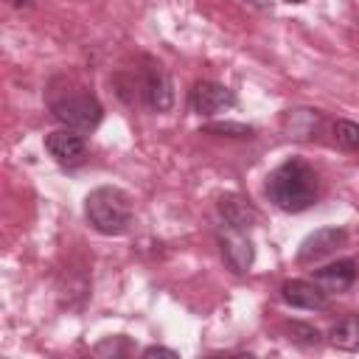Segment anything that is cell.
<instances>
[{"instance_id": "cell-1", "label": "cell", "mask_w": 359, "mask_h": 359, "mask_svg": "<svg viewBox=\"0 0 359 359\" xmlns=\"http://www.w3.org/2000/svg\"><path fill=\"white\" fill-rule=\"evenodd\" d=\"M266 196L283 213H303L317 202V174L303 157L283 160L266 177Z\"/></svg>"}, {"instance_id": "cell-2", "label": "cell", "mask_w": 359, "mask_h": 359, "mask_svg": "<svg viewBox=\"0 0 359 359\" xmlns=\"http://www.w3.org/2000/svg\"><path fill=\"white\" fill-rule=\"evenodd\" d=\"M84 216L90 227L101 236H121L132 224V202L115 185L93 188L84 199Z\"/></svg>"}, {"instance_id": "cell-3", "label": "cell", "mask_w": 359, "mask_h": 359, "mask_svg": "<svg viewBox=\"0 0 359 359\" xmlns=\"http://www.w3.org/2000/svg\"><path fill=\"white\" fill-rule=\"evenodd\" d=\"M50 115L67 129L93 132L104 118V107L93 93L73 90V93H65V95L50 101Z\"/></svg>"}, {"instance_id": "cell-4", "label": "cell", "mask_w": 359, "mask_h": 359, "mask_svg": "<svg viewBox=\"0 0 359 359\" xmlns=\"http://www.w3.org/2000/svg\"><path fill=\"white\" fill-rule=\"evenodd\" d=\"M137 87H140V95L146 101L149 109L154 112H168L171 104H174V90H171V79L165 73V67L154 59H143V67L137 73Z\"/></svg>"}, {"instance_id": "cell-5", "label": "cell", "mask_w": 359, "mask_h": 359, "mask_svg": "<svg viewBox=\"0 0 359 359\" xmlns=\"http://www.w3.org/2000/svg\"><path fill=\"white\" fill-rule=\"evenodd\" d=\"M45 151L59 165H79L87 157V140L81 132L62 126V129H53L50 135H45Z\"/></svg>"}, {"instance_id": "cell-6", "label": "cell", "mask_w": 359, "mask_h": 359, "mask_svg": "<svg viewBox=\"0 0 359 359\" xmlns=\"http://www.w3.org/2000/svg\"><path fill=\"white\" fill-rule=\"evenodd\" d=\"M236 107V93L219 81H210V79H202L194 84L191 90V109L196 115H216L222 109H230Z\"/></svg>"}, {"instance_id": "cell-7", "label": "cell", "mask_w": 359, "mask_h": 359, "mask_svg": "<svg viewBox=\"0 0 359 359\" xmlns=\"http://www.w3.org/2000/svg\"><path fill=\"white\" fill-rule=\"evenodd\" d=\"M348 244V233L342 227H320L314 233H309L303 241H300V250H297V261L300 264H314L331 252H337L339 247Z\"/></svg>"}, {"instance_id": "cell-8", "label": "cell", "mask_w": 359, "mask_h": 359, "mask_svg": "<svg viewBox=\"0 0 359 359\" xmlns=\"http://www.w3.org/2000/svg\"><path fill=\"white\" fill-rule=\"evenodd\" d=\"M219 250H222L224 264H227L236 275H244V272L252 266V261H255V247H252V241L244 236V230L227 227V233L219 236Z\"/></svg>"}, {"instance_id": "cell-9", "label": "cell", "mask_w": 359, "mask_h": 359, "mask_svg": "<svg viewBox=\"0 0 359 359\" xmlns=\"http://www.w3.org/2000/svg\"><path fill=\"white\" fill-rule=\"evenodd\" d=\"M328 292L314 283V280H286L280 286V297L286 306H294V309H311V311H320L328 306Z\"/></svg>"}, {"instance_id": "cell-10", "label": "cell", "mask_w": 359, "mask_h": 359, "mask_svg": "<svg viewBox=\"0 0 359 359\" xmlns=\"http://www.w3.org/2000/svg\"><path fill=\"white\" fill-rule=\"evenodd\" d=\"M216 210H219L222 224H224V227H233V230H244V233H247V230L258 222V210H255L247 199H241V196H236V194L219 196Z\"/></svg>"}, {"instance_id": "cell-11", "label": "cell", "mask_w": 359, "mask_h": 359, "mask_svg": "<svg viewBox=\"0 0 359 359\" xmlns=\"http://www.w3.org/2000/svg\"><path fill=\"white\" fill-rule=\"evenodd\" d=\"M356 275H359L356 261L353 258H339V261H334L328 266H320L314 272V283H320L325 292H345V289L353 286Z\"/></svg>"}, {"instance_id": "cell-12", "label": "cell", "mask_w": 359, "mask_h": 359, "mask_svg": "<svg viewBox=\"0 0 359 359\" xmlns=\"http://www.w3.org/2000/svg\"><path fill=\"white\" fill-rule=\"evenodd\" d=\"M328 342L339 351H359V317L356 314H348L342 320H337L331 328H328Z\"/></svg>"}, {"instance_id": "cell-13", "label": "cell", "mask_w": 359, "mask_h": 359, "mask_svg": "<svg viewBox=\"0 0 359 359\" xmlns=\"http://www.w3.org/2000/svg\"><path fill=\"white\" fill-rule=\"evenodd\" d=\"M331 132H334V140H337L342 149H348V151H359V123H356V121H345V118H339V121H334Z\"/></svg>"}, {"instance_id": "cell-14", "label": "cell", "mask_w": 359, "mask_h": 359, "mask_svg": "<svg viewBox=\"0 0 359 359\" xmlns=\"http://www.w3.org/2000/svg\"><path fill=\"white\" fill-rule=\"evenodd\" d=\"M286 334H289L292 342H297L303 348H311V345L320 342V331L314 325H309V323H297V320L294 323H286Z\"/></svg>"}, {"instance_id": "cell-15", "label": "cell", "mask_w": 359, "mask_h": 359, "mask_svg": "<svg viewBox=\"0 0 359 359\" xmlns=\"http://www.w3.org/2000/svg\"><path fill=\"white\" fill-rule=\"evenodd\" d=\"M202 132H208V135H227V137H252V126H247V123H233V121L208 123V126H202Z\"/></svg>"}, {"instance_id": "cell-16", "label": "cell", "mask_w": 359, "mask_h": 359, "mask_svg": "<svg viewBox=\"0 0 359 359\" xmlns=\"http://www.w3.org/2000/svg\"><path fill=\"white\" fill-rule=\"evenodd\" d=\"M143 356H146V359H151V356H168V359H180V353H177L174 348H163V345H149V348H143Z\"/></svg>"}, {"instance_id": "cell-17", "label": "cell", "mask_w": 359, "mask_h": 359, "mask_svg": "<svg viewBox=\"0 0 359 359\" xmlns=\"http://www.w3.org/2000/svg\"><path fill=\"white\" fill-rule=\"evenodd\" d=\"M31 3H34V0H14V6H17V8H28Z\"/></svg>"}, {"instance_id": "cell-18", "label": "cell", "mask_w": 359, "mask_h": 359, "mask_svg": "<svg viewBox=\"0 0 359 359\" xmlns=\"http://www.w3.org/2000/svg\"><path fill=\"white\" fill-rule=\"evenodd\" d=\"M286 3H306V0H286Z\"/></svg>"}]
</instances>
